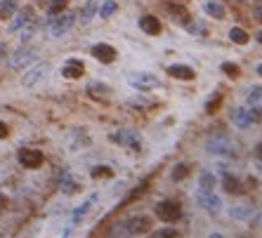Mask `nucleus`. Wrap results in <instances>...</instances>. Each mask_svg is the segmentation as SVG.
Wrapping results in <instances>:
<instances>
[{
  "instance_id": "f257e3e1",
  "label": "nucleus",
  "mask_w": 262,
  "mask_h": 238,
  "mask_svg": "<svg viewBox=\"0 0 262 238\" xmlns=\"http://www.w3.org/2000/svg\"><path fill=\"white\" fill-rule=\"evenodd\" d=\"M206 151L210 156H234L236 153V142L227 134H213L206 142Z\"/></svg>"
},
{
  "instance_id": "f03ea898",
  "label": "nucleus",
  "mask_w": 262,
  "mask_h": 238,
  "mask_svg": "<svg viewBox=\"0 0 262 238\" xmlns=\"http://www.w3.org/2000/svg\"><path fill=\"white\" fill-rule=\"evenodd\" d=\"M36 57H38V50L24 45V47H19V50H14V52L10 54V59H7V68H10V71H22V68L31 66V64L36 62Z\"/></svg>"
},
{
  "instance_id": "7ed1b4c3",
  "label": "nucleus",
  "mask_w": 262,
  "mask_h": 238,
  "mask_svg": "<svg viewBox=\"0 0 262 238\" xmlns=\"http://www.w3.org/2000/svg\"><path fill=\"white\" fill-rule=\"evenodd\" d=\"M154 212H156V217L161 219V222H166V224H172V222H177L180 217H182V208H180V203L177 200H158L156 208H154Z\"/></svg>"
},
{
  "instance_id": "20e7f679",
  "label": "nucleus",
  "mask_w": 262,
  "mask_h": 238,
  "mask_svg": "<svg viewBox=\"0 0 262 238\" xmlns=\"http://www.w3.org/2000/svg\"><path fill=\"white\" fill-rule=\"evenodd\" d=\"M76 24V14L73 12H59L50 19V36L52 38H62L66 31H71Z\"/></svg>"
},
{
  "instance_id": "39448f33",
  "label": "nucleus",
  "mask_w": 262,
  "mask_h": 238,
  "mask_svg": "<svg viewBox=\"0 0 262 238\" xmlns=\"http://www.w3.org/2000/svg\"><path fill=\"white\" fill-rule=\"evenodd\" d=\"M120 226H123V234H125V236H142V234H146V231L151 229V217L135 215V217H128Z\"/></svg>"
},
{
  "instance_id": "423d86ee",
  "label": "nucleus",
  "mask_w": 262,
  "mask_h": 238,
  "mask_svg": "<svg viewBox=\"0 0 262 238\" xmlns=\"http://www.w3.org/2000/svg\"><path fill=\"white\" fill-rule=\"evenodd\" d=\"M128 83L135 90H140V92H149V90H156L158 87V78L154 73H149V71H135V73H130Z\"/></svg>"
},
{
  "instance_id": "0eeeda50",
  "label": "nucleus",
  "mask_w": 262,
  "mask_h": 238,
  "mask_svg": "<svg viewBox=\"0 0 262 238\" xmlns=\"http://www.w3.org/2000/svg\"><path fill=\"white\" fill-rule=\"evenodd\" d=\"M17 160H19V165H22V168H26V170H36V168L43 165L45 156H43V151H38V149H19Z\"/></svg>"
},
{
  "instance_id": "6e6552de",
  "label": "nucleus",
  "mask_w": 262,
  "mask_h": 238,
  "mask_svg": "<svg viewBox=\"0 0 262 238\" xmlns=\"http://www.w3.org/2000/svg\"><path fill=\"white\" fill-rule=\"evenodd\" d=\"M90 54L97 59V62H102V64H114L116 62V47L114 45H109V43H95L90 47Z\"/></svg>"
},
{
  "instance_id": "1a4fd4ad",
  "label": "nucleus",
  "mask_w": 262,
  "mask_h": 238,
  "mask_svg": "<svg viewBox=\"0 0 262 238\" xmlns=\"http://www.w3.org/2000/svg\"><path fill=\"white\" fill-rule=\"evenodd\" d=\"M48 73H50V66L48 64H36L33 68H28L26 73L22 76V85L24 87H36L38 83L48 78Z\"/></svg>"
},
{
  "instance_id": "9d476101",
  "label": "nucleus",
  "mask_w": 262,
  "mask_h": 238,
  "mask_svg": "<svg viewBox=\"0 0 262 238\" xmlns=\"http://www.w3.org/2000/svg\"><path fill=\"white\" fill-rule=\"evenodd\" d=\"M33 19H36V12H33V7L26 5V7H19L17 12H14L12 22H10V31H22V28H26L28 24H33Z\"/></svg>"
},
{
  "instance_id": "9b49d317",
  "label": "nucleus",
  "mask_w": 262,
  "mask_h": 238,
  "mask_svg": "<svg viewBox=\"0 0 262 238\" xmlns=\"http://www.w3.org/2000/svg\"><path fill=\"white\" fill-rule=\"evenodd\" d=\"M109 139H111V142H116V144H120V146H128L130 151H140V146H142L140 134L132 132V130H120V132H114Z\"/></svg>"
},
{
  "instance_id": "f8f14e48",
  "label": "nucleus",
  "mask_w": 262,
  "mask_h": 238,
  "mask_svg": "<svg viewBox=\"0 0 262 238\" xmlns=\"http://www.w3.org/2000/svg\"><path fill=\"white\" fill-rule=\"evenodd\" d=\"M196 203L198 208H203L206 212H220V208H222V200H220V196L213 191V194H196Z\"/></svg>"
},
{
  "instance_id": "ddd939ff",
  "label": "nucleus",
  "mask_w": 262,
  "mask_h": 238,
  "mask_svg": "<svg viewBox=\"0 0 262 238\" xmlns=\"http://www.w3.org/2000/svg\"><path fill=\"white\" fill-rule=\"evenodd\" d=\"M168 12H170L172 22H175V24H180L182 28H187L189 24H191V14H189V10H187L184 5H177V2H168Z\"/></svg>"
},
{
  "instance_id": "4468645a",
  "label": "nucleus",
  "mask_w": 262,
  "mask_h": 238,
  "mask_svg": "<svg viewBox=\"0 0 262 238\" xmlns=\"http://www.w3.org/2000/svg\"><path fill=\"white\" fill-rule=\"evenodd\" d=\"M85 73V64L80 59H66L64 66H62V76L66 80H78Z\"/></svg>"
},
{
  "instance_id": "2eb2a0df",
  "label": "nucleus",
  "mask_w": 262,
  "mask_h": 238,
  "mask_svg": "<svg viewBox=\"0 0 262 238\" xmlns=\"http://www.w3.org/2000/svg\"><path fill=\"white\" fill-rule=\"evenodd\" d=\"M229 118H232V123H234L236 128H241V130H246V128H250V125H253L250 108H243V106H236V108H232Z\"/></svg>"
},
{
  "instance_id": "dca6fc26",
  "label": "nucleus",
  "mask_w": 262,
  "mask_h": 238,
  "mask_svg": "<svg viewBox=\"0 0 262 238\" xmlns=\"http://www.w3.org/2000/svg\"><path fill=\"white\" fill-rule=\"evenodd\" d=\"M85 92L90 94L92 99H109L111 97V87L106 83H99V80H90L88 87H85Z\"/></svg>"
},
{
  "instance_id": "f3484780",
  "label": "nucleus",
  "mask_w": 262,
  "mask_h": 238,
  "mask_svg": "<svg viewBox=\"0 0 262 238\" xmlns=\"http://www.w3.org/2000/svg\"><path fill=\"white\" fill-rule=\"evenodd\" d=\"M203 12L208 14L210 19H217V22H222L224 17H227V7H224L220 0H206V2H203Z\"/></svg>"
},
{
  "instance_id": "a211bd4d",
  "label": "nucleus",
  "mask_w": 262,
  "mask_h": 238,
  "mask_svg": "<svg viewBox=\"0 0 262 238\" xmlns=\"http://www.w3.org/2000/svg\"><path fill=\"white\" fill-rule=\"evenodd\" d=\"M168 76H172V78H177V80H194L196 78L194 68L187 66V64H172V66H168Z\"/></svg>"
},
{
  "instance_id": "6ab92c4d",
  "label": "nucleus",
  "mask_w": 262,
  "mask_h": 238,
  "mask_svg": "<svg viewBox=\"0 0 262 238\" xmlns=\"http://www.w3.org/2000/svg\"><path fill=\"white\" fill-rule=\"evenodd\" d=\"M140 28L144 31L146 36H158L161 33V22L154 14H144V17H140Z\"/></svg>"
},
{
  "instance_id": "aec40b11",
  "label": "nucleus",
  "mask_w": 262,
  "mask_h": 238,
  "mask_svg": "<svg viewBox=\"0 0 262 238\" xmlns=\"http://www.w3.org/2000/svg\"><path fill=\"white\" fill-rule=\"evenodd\" d=\"M97 198H99V196H97V194H92L90 198H85V200H83V203H80L78 208L73 210V215H71V222H73V224H78L80 219H83V217H85V215H88V212L92 210V205L97 203Z\"/></svg>"
},
{
  "instance_id": "412c9836",
  "label": "nucleus",
  "mask_w": 262,
  "mask_h": 238,
  "mask_svg": "<svg viewBox=\"0 0 262 238\" xmlns=\"http://www.w3.org/2000/svg\"><path fill=\"white\" fill-rule=\"evenodd\" d=\"M222 189L229 194V196H238V194H243V184H241V179L234 177V174H224L222 177Z\"/></svg>"
},
{
  "instance_id": "4be33fe9",
  "label": "nucleus",
  "mask_w": 262,
  "mask_h": 238,
  "mask_svg": "<svg viewBox=\"0 0 262 238\" xmlns=\"http://www.w3.org/2000/svg\"><path fill=\"white\" fill-rule=\"evenodd\" d=\"M215 184H217V179H215V174H213V172H201L196 194H213V191H215Z\"/></svg>"
},
{
  "instance_id": "5701e85b",
  "label": "nucleus",
  "mask_w": 262,
  "mask_h": 238,
  "mask_svg": "<svg viewBox=\"0 0 262 238\" xmlns=\"http://www.w3.org/2000/svg\"><path fill=\"white\" fill-rule=\"evenodd\" d=\"M17 10H19L17 0H0V22H10Z\"/></svg>"
},
{
  "instance_id": "b1692460",
  "label": "nucleus",
  "mask_w": 262,
  "mask_h": 238,
  "mask_svg": "<svg viewBox=\"0 0 262 238\" xmlns=\"http://www.w3.org/2000/svg\"><path fill=\"white\" fill-rule=\"evenodd\" d=\"M116 12H118V2H116V0H104V2L97 7L99 19H111V17H114Z\"/></svg>"
},
{
  "instance_id": "393cba45",
  "label": "nucleus",
  "mask_w": 262,
  "mask_h": 238,
  "mask_svg": "<svg viewBox=\"0 0 262 238\" xmlns=\"http://www.w3.org/2000/svg\"><path fill=\"white\" fill-rule=\"evenodd\" d=\"M59 189L64 191V194H76L78 191V182L69 174V172H62V179H59Z\"/></svg>"
},
{
  "instance_id": "a878e982",
  "label": "nucleus",
  "mask_w": 262,
  "mask_h": 238,
  "mask_svg": "<svg viewBox=\"0 0 262 238\" xmlns=\"http://www.w3.org/2000/svg\"><path fill=\"white\" fill-rule=\"evenodd\" d=\"M229 40L236 43V45H246V43L250 40V36H248V31H246V28L232 26V31H229Z\"/></svg>"
},
{
  "instance_id": "bb28decb",
  "label": "nucleus",
  "mask_w": 262,
  "mask_h": 238,
  "mask_svg": "<svg viewBox=\"0 0 262 238\" xmlns=\"http://www.w3.org/2000/svg\"><path fill=\"white\" fill-rule=\"evenodd\" d=\"M95 12H97V2H95V0L85 2V7H83V10H80V14H78L80 22H83V24H88L92 17H95Z\"/></svg>"
},
{
  "instance_id": "cd10ccee",
  "label": "nucleus",
  "mask_w": 262,
  "mask_h": 238,
  "mask_svg": "<svg viewBox=\"0 0 262 238\" xmlns=\"http://www.w3.org/2000/svg\"><path fill=\"white\" fill-rule=\"evenodd\" d=\"M232 217H236V219H250L253 217V205H236V208H232Z\"/></svg>"
},
{
  "instance_id": "c85d7f7f",
  "label": "nucleus",
  "mask_w": 262,
  "mask_h": 238,
  "mask_svg": "<svg viewBox=\"0 0 262 238\" xmlns=\"http://www.w3.org/2000/svg\"><path fill=\"white\" fill-rule=\"evenodd\" d=\"M187 174H189V165H187V163H177L170 172V179L172 182H180V179H184Z\"/></svg>"
},
{
  "instance_id": "c756f323",
  "label": "nucleus",
  "mask_w": 262,
  "mask_h": 238,
  "mask_svg": "<svg viewBox=\"0 0 262 238\" xmlns=\"http://www.w3.org/2000/svg\"><path fill=\"white\" fill-rule=\"evenodd\" d=\"M90 177L92 179H102V177H114V170L109 165H95L90 170Z\"/></svg>"
},
{
  "instance_id": "7c9ffc66",
  "label": "nucleus",
  "mask_w": 262,
  "mask_h": 238,
  "mask_svg": "<svg viewBox=\"0 0 262 238\" xmlns=\"http://www.w3.org/2000/svg\"><path fill=\"white\" fill-rule=\"evenodd\" d=\"M262 99V87L260 85H253V87H248V94H246V102H248L250 106L253 104H258Z\"/></svg>"
},
{
  "instance_id": "2f4dec72",
  "label": "nucleus",
  "mask_w": 262,
  "mask_h": 238,
  "mask_svg": "<svg viewBox=\"0 0 262 238\" xmlns=\"http://www.w3.org/2000/svg\"><path fill=\"white\" fill-rule=\"evenodd\" d=\"M66 5H69V0H52V2H50V7H48V12H50V17H54V14L64 12Z\"/></svg>"
},
{
  "instance_id": "473e14b6",
  "label": "nucleus",
  "mask_w": 262,
  "mask_h": 238,
  "mask_svg": "<svg viewBox=\"0 0 262 238\" xmlns=\"http://www.w3.org/2000/svg\"><path fill=\"white\" fill-rule=\"evenodd\" d=\"M220 68H222V73H227L229 78H238V76H241V68L236 66V64H232V62H224Z\"/></svg>"
},
{
  "instance_id": "72a5a7b5",
  "label": "nucleus",
  "mask_w": 262,
  "mask_h": 238,
  "mask_svg": "<svg viewBox=\"0 0 262 238\" xmlns=\"http://www.w3.org/2000/svg\"><path fill=\"white\" fill-rule=\"evenodd\" d=\"M151 238H177V231L172 226H166V229H158L151 234Z\"/></svg>"
},
{
  "instance_id": "f704fd0d",
  "label": "nucleus",
  "mask_w": 262,
  "mask_h": 238,
  "mask_svg": "<svg viewBox=\"0 0 262 238\" xmlns=\"http://www.w3.org/2000/svg\"><path fill=\"white\" fill-rule=\"evenodd\" d=\"M220 102H222V94L215 92V97H210L208 104H206V113H215V111H217V106H220Z\"/></svg>"
},
{
  "instance_id": "c9c22d12",
  "label": "nucleus",
  "mask_w": 262,
  "mask_h": 238,
  "mask_svg": "<svg viewBox=\"0 0 262 238\" xmlns=\"http://www.w3.org/2000/svg\"><path fill=\"white\" fill-rule=\"evenodd\" d=\"M187 31H189V33H198V36H203V33H206V26H203V24H196V22H191V24L187 26Z\"/></svg>"
},
{
  "instance_id": "e433bc0d",
  "label": "nucleus",
  "mask_w": 262,
  "mask_h": 238,
  "mask_svg": "<svg viewBox=\"0 0 262 238\" xmlns=\"http://www.w3.org/2000/svg\"><path fill=\"white\" fill-rule=\"evenodd\" d=\"M250 118H253V123H260L262 120V108L260 106H255V104L250 106Z\"/></svg>"
},
{
  "instance_id": "4c0bfd02",
  "label": "nucleus",
  "mask_w": 262,
  "mask_h": 238,
  "mask_svg": "<svg viewBox=\"0 0 262 238\" xmlns=\"http://www.w3.org/2000/svg\"><path fill=\"white\" fill-rule=\"evenodd\" d=\"M253 17H255V22L262 24V2H258V5L253 7Z\"/></svg>"
},
{
  "instance_id": "58836bf2",
  "label": "nucleus",
  "mask_w": 262,
  "mask_h": 238,
  "mask_svg": "<svg viewBox=\"0 0 262 238\" xmlns=\"http://www.w3.org/2000/svg\"><path fill=\"white\" fill-rule=\"evenodd\" d=\"M7 134H10V128H7V125H5V123H0V137H2V139H5V137H7Z\"/></svg>"
},
{
  "instance_id": "ea45409f",
  "label": "nucleus",
  "mask_w": 262,
  "mask_h": 238,
  "mask_svg": "<svg viewBox=\"0 0 262 238\" xmlns=\"http://www.w3.org/2000/svg\"><path fill=\"white\" fill-rule=\"evenodd\" d=\"M255 156L262 160V142H260V144H255Z\"/></svg>"
},
{
  "instance_id": "a19ab883",
  "label": "nucleus",
  "mask_w": 262,
  "mask_h": 238,
  "mask_svg": "<svg viewBox=\"0 0 262 238\" xmlns=\"http://www.w3.org/2000/svg\"><path fill=\"white\" fill-rule=\"evenodd\" d=\"M5 205H7V200H5V196H0V210H2Z\"/></svg>"
},
{
  "instance_id": "79ce46f5",
  "label": "nucleus",
  "mask_w": 262,
  "mask_h": 238,
  "mask_svg": "<svg viewBox=\"0 0 262 238\" xmlns=\"http://www.w3.org/2000/svg\"><path fill=\"white\" fill-rule=\"evenodd\" d=\"M258 229H260V231H262V212H260V215H258Z\"/></svg>"
},
{
  "instance_id": "37998d69",
  "label": "nucleus",
  "mask_w": 262,
  "mask_h": 238,
  "mask_svg": "<svg viewBox=\"0 0 262 238\" xmlns=\"http://www.w3.org/2000/svg\"><path fill=\"white\" fill-rule=\"evenodd\" d=\"M208 238H222V236H220V234H210Z\"/></svg>"
},
{
  "instance_id": "c03bdc74",
  "label": "nucleus",
  "mask_w": 262,
  "mask_h": 238,
  "mask_svg": "<svg viewBox=\"0 0 262 238\" xmlns=\"http://www.w3.org/2000/svg\"><path fill=\"white\" fill-rule=\"evenodd\" d=\"M258 43H262V31H260V33H258Z\"/></svg>"
},
{
  "instance_id": "a18cd8bd",
  "label": "nucleus",
  "mask_w": 262,
  "mask_h": 238,
  "mask_svg": "<svg viewBox=\"0 0 262 238\" xmlns=\"http://www.w3.org/2000/svg\"><path fill=\"white\" fill-rule=\"evenodd\" d=\"M258 76H262V64H260V66H258Z\"/></svg>"
},
{
  "instance_id": "49530a36",
  "label": "nucleus",
  "mask_w": 262,
  "mask_h": 238,
  "mask_svg": "<svg viewBox=\"0 0 262 238\" xmlns=\"http://www.w3.org/2000/svg\"><path fill=\"white\" fill-rule=\"evenodd\" d=\"M62 238H69V231H66V234H64V236H62Z\"/></svg>"
}]
</instances>
